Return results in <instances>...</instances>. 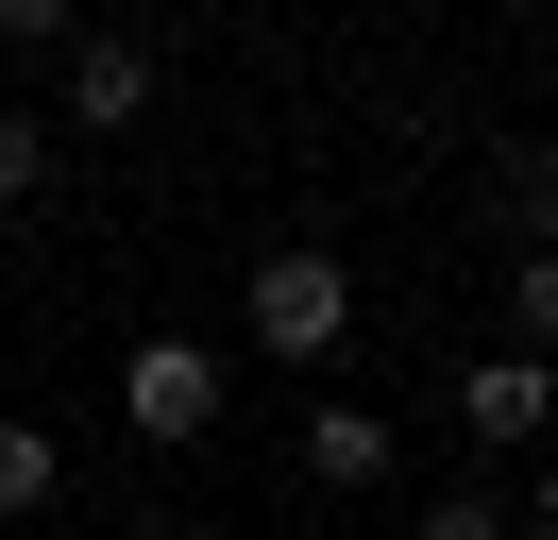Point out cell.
I'll list each match as a JSON object with an SVG mask.
<instances>
[{
	"instance_id": "3957f363",
	"label": "cell",
	"mask_w": 558,
	"mask_h": 540,
	"mask_svg": "<svg viewBox=\"0 0 558 540\" xmlns=\"http://www.w3.org/2000/svg\"><path fill=\"white\" fill-rule=\"evenodd\" d=\"M457 439H474V456H542L558 439V371L542 355H474L457 371Z\"/></svg>"
},
{
	"instance_id": "ba28073f",
	"label": "cell",
	"mask_w": 558,
	"mask_h": 540,
	"mask_svg": "<svg viewBox=\"0 0 558 540\" xmlns=\"http://www.w3.org/2000/svg\"><path fill=\"white\" fill-rule=\"evenodd\" d=\"M51 152H69V135H51L35 101H0V202H35V186H51Z\"/></svg>"
},
{
	"instance_id": "6da1fadb",
	"label": "cell",
	"mask_w": 558,
	"mask_h": 540,
	"mask_svg": "<svg viewBox=\"0 0 558 540\" xmlns=\"http://www.w3.org/2000/svg\"><path fill=\"white\" fill-rule=\"evenodd\" d=\"M238 321H254V355L322 371V355L355 338V270L322 254V236H288V254H254V270H238Z\"/></svg>"
},
{
	"instance_id": "5b68a950",
	"label": "cell",
	"mask_w": 558,
	"mask_h": 540,
	"mask_svg": "<svg viewBox=\"0 0 558 540\" xmlns=\"http://www.w3.org/2000/svg\"><path fill=\"white\" fill-rule=\"evenodd\" d=\"M389 456H407L389 405H305V472H322V490H389Z\"/></svg>"
},
{
	"instance_id": "277c9868",
	"label": "cell",
	"mask_w": 558,
	"mask_h": 540,
	"mask_svg": "<svg viewBox=\"0 0 558 540\" xmlns=\"http://www.w3.org/2000/svg\"><path fill=\"white\" fill-rule=\"evenodd\" d=\"M119 119H153V51L136 34H69V119L51 135H119Z\"/></svg>"
},
{
	"instance_id": "8fae6325",
	"label": "cell",
	"mask_w": 558,
	"mask_h": 540,
	"mask_svg": "<svg viewBox=\"0 0 558 540\" xmlns=\"http://www.w3.org/2000/svg\"><path fill=\"white\" fill-rule=\"evenodd\" d=\"M524 524H542V540H558V439H542V490H524Z\"/></svg>"
},
{
	"instance_id": "7a4b0ae2",
	"label": "cell",
	"mask_w": 558,
	"mask_h": 540,
	"mask_svg": "<svg viewBox=\"0 0 558 540\" xmlns=\"http://www.w3.org/2000/svg\"><path fill=\"white\" fill-rule=\"evenodd\" d=\"M119 422L186 456V439L220 422V355H204V338H136V355H119Z\"/></svg>"
},
{
	"instance_id": "9c48e42d",
	"label": "cell",
	"mask_w": 558,
	"mask_h": 540,
	"mask_svg": "<svg viewBox=\"0 0 558 540\" xmlns=\"http://www.w3.org/2000/svg\"><path fill=\"white\" fill-rule=\"evenodd\" d=\"M407 540H524V524H508V490H440V506H423Z\"/></svg>"
},
{
	"instance_id": "30bf717a",
	"label": "cell",
	"mask_w": 558,
	"mask_h": 540,
	"mask_svg": "<svg viewBox=\"0 0 558 540\" xmlns=\"http://www.w3.org/2000/svg\"><path fill=\"white\" fill-rule=\"evenodd\" d=\"M0 51H17V68H35V51L69 68V17H51V0H0Z\"/></svg>"
},
{
	"instance_id": "8992f818",
	"label": "cell",
	"mask_w": 558,
	"mask_h": 540,
	"mask_svg": "<svg viewBox=\"0 0 558 540\" xmlns=\"http://www.w3.org/2000/svg\"><path fill=\"white\" fill-rule=\"evenodd\" d=\"M51 490H69V456H51V422H17V405H0V524H35Z\"/></svg>"
},
{
	"instance_id": "52a82bcc",
	"label": "cell",
	"mask_w": 558,
	"mask_h": 540,
	"mask_svg": "<svg viewBox=\"0 0 558 540\" xmlns=\"http://www.w3.org/2000/svg\"><path fill=\"white\" fill-rule=\"evenodd\" d=\"M508 355L558 371V236H542V254H508Z\"/></svg>"
},
{
	"instance_id": "7c38bea8",
	"label": "cell",
	"mask_w": 558,
	"mask_h": 540,
	"mask_svg": "<svg viewBox=\"0 0 558 540\" xmlns=\"http://www.w3.org/2000/svg\"><path fill=\"white\" fill-rule=\"evenodd\" d=\"M119 540H186V524H119Z\"/></svg>"
}]
</instances>
